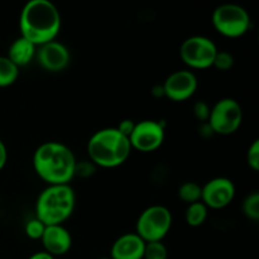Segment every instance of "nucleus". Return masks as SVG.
Instances as JSON below:
<instances>
[{"mask_svg": "<svg viewBox=\"0 0 259 259\" xmlns=\"http://www.w3.org/2000/svg\"><path fill=\"white\" fill-rule=\"evenodd\" d=\"M242 121L243 110L240 104L232 98H224L211 108L207 124L214 134L230 136L240 128Z\"/></svg>", "mask_w": 259, "mask_h": 259, "instance_id": "obj_7", "label": "nucleus"}, {"mask_svg": "<svg viewBox=\"0 0 259 259\" xmlns=\"http://www.w3.org/2000/svg\"><path fill=\"white\" fill-rule=\"evenodd\" d=\"M95 169L96 166L91 161H77L75 167V176L86 179V177L93 176L95 174Z\"/></svg>", "mask_w": 259, "mask_h": 259, "instance_id": "obj_24", "label": "nucleus"}, {"mask_svg": "<svg viewBox=\"0 0 259 259\" xmlns=\"http://www.w3.org/2000/svg\"><path fill=\"white\" fill-rule=\"evenodd\" d=\"M132 152L129 139L116 128H104L88 142L89 161L101 168H115L125 163Z\"/></svg>", "mask_w": 259, "mask_h": 259, "instance_id": "obj_3", "label": "nucleus"}, {"mask_svg": "<svg viewBox=\"0 0 259 259\" xmlns=\"http://www.w3.org/2000/svg\"><path fill=\"white\" fill-rule=\"evenodd\" d=\"M99 259H110V258H99Z\"/></svg>", "mask_w": 259, "mask_h": 259, "instance_id": "obj_29", "label": "nucleus"}, {"mask_svg": "<svg viewBox=\"0 0 259 259\" xmlns=\"http://www.w3.org/2000/svg\"><path fill=\"white\" fill-rule=\"evenodd\" d=\"M218 47L205 35H192L184 40L180 48L182 62L192 70H206L212 67Z\"/></svg>", "mask_w": 259, "mask_h": 259, "instance_id": "obj_8", "label": "nucleus"}, {"mask_svg": "<svg viewBox=\"0 0 259 259\" xmlns=\"http://www.w3.org/2000/svg\"><path fill=\"white\" fill-rule=\"evenodd\" d=\"M171 227V211L162 205H152L138 217L136 234L146 243L162 242L169 233Z\"/></svg>", "mask_w": 259, "mask_h": 259, "instance_id": "obj_6", "label": "nucleus"}, {"mask_svg": "<svg viewBox=\"0 0 259 259\" xmlns=\"http://www.w3.org/2000/svg\"><path fill=\"white\" fill-rule=\"evenodd\" d=\"M234 197L235 186L227 177H215L201 186V202L207 209H224L232 204Z\"/></svg>", "mask_w": 259, "mask_h": 259, "instance_id": "obj_10", "label": "nucleus"}, {"mask_svg": "<svg viewBox=\"0 0 259 259\" xmlns=\"http://www.w3.org/2000/svg\"><path fill=\"white\" fill-rule=\"evenodd\" d=\"M146 242L136 233H126L111 245L110 259H143Z\"/></svg>", "mask_w": 259, "mask_h": 259, "instance_id": "obj_14", "label": "nucleus"}, {"mask_svg": "<svg viewBox=\"0 0 259 259\" xmlns=\"http://www.w3.org/2000/svg\"><path fill=\"white\" fill-rule=\"evenodd\" d=\"M28 259H56V258L52 257V255H50L48 253H46L45 250H43V252L34 253V254L30 255V257Z\"/></svg>", "mask_w": 259, "mask_h": 259, "instance_id": "obj_28", "label": "nucleus"}, {"mask_svg": "<svg viewBox=\"0 0 259 259\" xmlns=\"http://www.w3.org/2000/svg\"><path fill=\"white\" fill-rule=\"evenodd\" d=\"M243 214L247 219L252 222H258L259 220V194L257 191L252 192L244 199L242 205Z\"/></svg>", "mask_w": 259, "mask_h": 259, "instance_id": "obj_19", "label": "nucleus"}, {"mask_svg": "<svg viewBox=\"0 0 259 259\" xmlns=\"http://www.w3.org/2000/svg\"><path fill=\"white\" fill-rule=\"evenodd\" d=\"M40 242L45 252L55 258L67 254L72 247V237L63 225L46 227Z\"/></svg>", "mask_w": 259, "mask_h": 259, "instance_id": "obj_13", "label": "nucleus"}, {"mask_svg": "<svg viewBox=\"0 0 259 259\" xmlns=\"http://www.w3.org/2000/svg\"><path fill=\"white\" fill-rule=\"evenodd\" d=\"M164 136V124L158 120L148 119L136 123L128 139L132 149H137L143 153H151L163 144Z\"/></svg>", "mask_w": 259, "mask_h": 259, "instance_id": "obj_9", "label": "nucleus"}, {"mask_svg": "<svg viewBox=\"0 0 259 259\" xmlns=\"http://www.w3.org/2000/svg\"><path fill=\"white\" fill-rule=\"evenodd\" d=\"M168 250L163 242L146 243L143 253V259H167Z\"/></svg>", "mask_w": 259, "mask_h": 259, "instance_id": "obj_20", "label": "nucleus"}, {"mask_svg": "<svg viewBox=\"0 0 259 259\" xmlns=\"http://www.w3.org/2000/svg\"><path fill=\"white\" fill-rule=\"evenodd\" d=\"M75 206L76 195L70 185H48L37 197L35 218L46 227L62 225Z\"/></svg>", "mask_w": 259, "mask_h": 259, "instance_id": "obj_4", "label": "nucleus"}, {"mask_svg": "<svg viewBox=\"0 0 259 259\" xmlns=\"http://www.w3.org/2000/svg\"><path fill=\"white\" fill-rule=\"evenodd\" d=\"M19 77V68L7 57L0 56V88H8Z\"/></svg>", "mask_w": 259, "mask_h": 259, "instance_id": "obj_17", "label": "nucleus"}, {"mask_svg": "<svg viewBox=\"0 0 259 259\" xmlns=\"http://www.w3.org/2000/svg\"><path fill=\"white\" fill-rule=\"evenodd\" d=\"M179 197L185 204L191 205L201 201V186L196 182H185L179 189Z\"/></svg>", "mask_w": 259, "mask_h": 259, "instance_id": "obj_18", "label": "nucleus"}, {"mask_svg": "<svg viewBox=\"0 0 259 259\" xmlns=\"http://www.w3.org/2000/svg\"><path fill=\"white\" fill-rule=\"evenodd\" d=\"M40 67L48 72H61L70 65V51L62 43L52 40L37 47L35 53Z\"/></svg>", "mask_w": 259, "mask_h": 259, "instance_id": "obj_12", "label": "nucleus"}, {"mask_svg": "<svg viewBox=\"0 0 259 259\" xmlns=\"http://www.w3.org/2000/svg\"><path fill=\"white\" fill-rule=\"evenodd\" d=\"M197 86H199V81H197L196 75L192 71L181 70L171 73L164 80L162 89H163V95L169 100L182 103L195 95Z\"/></svg>", "mask_w": 259, "mask_h": 259, "instance_id": "obj_11", "label": "nucleus"}, {"mask_svg": "<svg viewBox=\"0 0 259 259\" xmlns=\"http://www.w3.org/2000/svg\"><path fill=\"white\" fill-rule=\"evenodd\" d=\"M35 53L37 47L25 38L19 37L10 45L7 57L19 68L29 65L35 58Z\"/></svg>", "mask_w": 259, "mask_h": 259, "instance_id": "obj_15", "label": "nucleus"}, {"mask_svg": "<svg viewBox=\"0 0 259 259\" xmlns=\"http://www.w3.org/2000/svg\"><path fill=\"white\" fill-rule=\"evenodd\" d=\"M247 163L254 172L259 171V141H254L247 152Z\"/></svg>", "mask_w": 259, "mask_h": 259, "instance_id": "obj_23", "label": "nucleus"}, {"mask_svg": "<svg viewBox=\"0 0 259 259\" xmlns=\"http://www.w3.org/2000/svg\"><path fill=\"white\" fill-rule=\"evenodd\" d=\"M134 126H136V123H134L133 120H131V119H124V120H121L120 123H119V125L116 126V129H118L123 136H125L126 138H129V136H131L132 132H133Z\"/></svg>", "mask_w": 259, "mask_h": 259, "instance_id": "obj_26", "label": "nucleus"}, {"mask_svg": "<svg viewBox=\"0 0 259 259\" xmlns=\"http://www.w3.org/2000/svg\"><path fill=\"white\" fill-rule=\"evenodd\" d=\"M234 66V57L232 53L227 51H218L217 56L212 62V67H215L219 71H229Z\"/></svg>", "mask_w": 259, "mask_h": 259, "instance_id": "obj_21", "label": "nucleus"}, {"mask_svg": "<svg viewBox=\"0 0 259 259\" xmlns=\"http://www.w3.org/2000/svg\"><path fill=\"white\" fill-rule=\"evenodd\" d=\"M45 229H46V225L43 224L42 222H39L37 218H34V219H30L29 222L25 224L24 232H25V235H27L29 239L40 240Z\"/></svg>", "mask_w": 259, "mask_h": 259, "instance_id": "obj_22", "label": "nucleus"}, {"mask_svg": "<svg viewBox=\"0 0 259 259\" xmlns=\"http://www.w3.org/2000/svg\"><path fill=\"white\" fill-rule=\"evenodd\" d=\"M61 25L60 10L50 0H30L20 12V37L32 42L35 47L56 40Z\"/></svg>", "mask_w": 259, "mask_h": 259, "instance_id": "obj_1", "label": "nucleus"}, {"mask_svg": "<svg viewBox=\"0 0 259 259\" xmlns=\"http://www.w3.org/2000/svg\"><path fill=\"white\" fill-rule=\"evenodd\" d=\"M8 161V151H7V147H5L4 142L0 139V171L5 167Z\"/></svg>", "mask_w": 259, "mask_h": 259, "instance_id": "obj_27", "label": "nucleus"}, {"mask_svg": "<svg viewBox=\"0 0 259 259\" xmlns=\"http://www.w3.org/2000/svg\"><path fill=\"white\" fill-rule=\"evenodd\" d=\"M76 157L66 144L46 142L33 154V168L48 185H70L75 177Z\"/></svg>", "mask_w": 259, "mask_h": 259, "instance_id": "obj_2", "label": "nucleus"}, {"mask_svg": "<svg viewBox=\"0 0 259 259\" xmlns=\"http://www.w3.org/2000/svg\"><path fill=\"white\" fill-rule=\"evenodd\" d=\"M207 214H209V209L201 201L195 202V204L187 205V209L185 211V220L187 225L192 228L201 227L206 222Z\"/></svg>", "mask_w": 259, "mask_h": 259, "instance_id": "obj_16", "label": "nucleus"}, {"mask_svg": "<svg viewBox=\"0 0 259 259\" xmlns=\"http://www.w3.org/2000/svg\"><path fill=\"white\" fill-rule=\"evenodd\" d=\"M212 25L219 34L227 38L243 37L250 29V15L238 4H222L212 12Z\"/></svg>", "mask_w": 259, "mask_h": 259, "instance_id": "obj_5", "label": "nucleus"}, {"mask_svg": "<svg viewBox=\"0 0 259 259\" xmlns=\"http://www.w3.org/2000/svg\"><path fill=\"white\" fill-rule=\"evenodd\" d=\"M210 110H211V108L205 101H196L194 104V108H192L195 118L201 121V124L207 123L210 116Z\"/></svg>", "mask_w": 259, "mask_h": 259, "instance_id": "obj_25", "label": "nucleus"}]
</instances>
